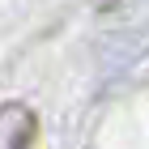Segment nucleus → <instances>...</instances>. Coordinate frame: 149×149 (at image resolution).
<instances>
[{
    "mask_svg": "<svg viewBox=\"0 0 149 149\" xmlns=\"http://www.w3.org/2000/svg\"><path fill=\"white\" fill-rule=\"evenodd\" d=\"M38 132V115L26 102H4L0 107V149H30Z\"/></svg>",
    "mask_w": 149,
    "mask_h": 149,
    "instance_id": "obj_1",
    "label": "nucleus"
}]
</instances>
